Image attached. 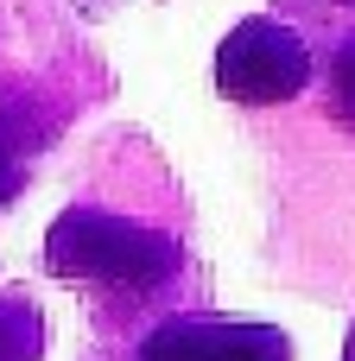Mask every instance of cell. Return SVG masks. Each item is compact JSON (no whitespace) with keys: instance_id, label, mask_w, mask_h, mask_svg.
Returning <instances> with one entry per match:
<instances>
[{"instance_id":"1","label":"cell","mask_w":355,"mask_h":361,"mask_svg":"<svg viewBox=\"0 0 355 361\" xmlns=\"http://www.w3.org/2000/svg\"><path fill=\"white\" fill-rule=\"evenodd\" d=\"M44 260L64 279H108V286H127V292H152L178 273V241L127 222V216L70 209V216L51 222Z\"/></svg>"},{"instance_id":"2","label":"cell","mask_w":355,"mask_h":361,"mask_svg":"<svg viewBox=\"0 0 355 361\" xmlns=\"http://www.w3.org/2000/svg\"><path fill=\"white\" fill-rule=\"evenodd\" d=\"M305 82H311V51L299 32L273 19H241L216 51V89L229 102L267 108V102H292Z\"/></svg>"},{"instance_id":"3","label":"cell","mask_w":355,"mask_h":361,"mask_svg":"<svg viewBox=\"0 0 355 361\" xmlns=\"http://www.w3.org/2000/svg\"><path fill=\"white\" fill-rule=\"evenodd\" d=\"M140 361H222V324H165L140 343Z\"/></svg>"},{"instance_id":"4","label":"cell","mask_w":355,"mask_h":361,"mask_svg":"<svg viewBox=\"0 0 355 361\" xmlns=\"http://www.w3.org/2000/svg\"><path fill=\"white\" fill-rule=\"evenodd\" d=\"M38 349H44L38 311L19 305V298H6V305H0V361H38Z\"/></svg>"},{"instance_id":"5","label":"cell","mask_w":355,"mask_h":361,"mask_svg":"<svg viewBox=\"0 0 355 361\" xmlns=\"http://www.w3.org/2000/svg\"><path fill=\"white\" fill-rule=\"evenodd\" d=\"M222 361H286V336L273 324H222Z\"/></svg>"},{"instance_id":"6","label":"cell","mask_w":355,"mask_h":361,"mask_svg":"<svg viewBox=\"0 0 355 361\" xmlns=\"http://www.w3.org/2000/svg\"><path fill=\"white\" fill-rule=\"evenodd\" d=\"M330 82H337V108L355 121V32L337 44V63H330Z\"/></svg>"},{"instance_id":"7","label":"cell","mask_w":355,"mask_h":361,"mask_svg":"<svg viewBox=\"0 0 355 361\" xmlns=\"http://www.w3.org/2000/svg\"><path fill=\"white\" fill-rule=\"evenodd\" d=\"M19 184H25V171H19V152H0V203H6V197H19Z\"/></svg>"},{"instance_id":"8","label":"cell","mask_w":355,"mask_h":361,"mask_svg":"<svg viewBox=\"0 0 355 361\" xmlns=\"http://www.w3.org/2000/svg\"><path fill=\"white\" fill-rule=\"evenodd\" d=\"M343 361H355V330H349V349H343Z\"/></svg>"}]
</instances>
